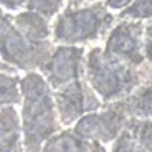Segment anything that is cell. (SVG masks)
<instances>
[{
	"instance_id": "1",
	"label": "cell",
	"mask_w": 152,
	"mask_h": 152,
	"mask_svg": "<svg viewBox=\"0 0 152 152\" xmlns=\"http://www.w3.org/2000/svg\"><path fill=\"white\" fill-rule=\"evenodd\" d=\"M20 93L23 152H40L50 137L61 131L53 89L48 86L42 73L30 71L20 78Z\"/></svg>"
},
{
	"instance_id": "2",
	"label": "cell",
	"mask_w": 152,
	"mask_h": 152,
	"mask_svg": "<svg viewBox=\"0 0 152 152\" xmlns=\"http://www.w3.org/2000/svg\"><path fill=\"white\" fill-rule=\"evenodd\" d=\"M83 78L103 104L121 101L144 83L142 68H132L116 60L101 46L86 50Z\"/></svg>"
},
{
	"instance_id": "3",
	"label": "cell",
	"mask_w": 152,
	"mask_h": 152,
	"mask_svg": "<svg viewBox=\"0 0 152 152\" xmlns=\"http://www.w3.org/2000/svg\"><path fill=\"white\" fill-rule=\"evenodd\" d=\"M116 17L103 2L65 7L53 23V40L61 45L80 46L103 38L114 27Z\"/></svg>"
},
{
	"instance_id": "4",
	"label": "cell",
	"mask_w": 152,
	"mask_h": 152,
	"mask_svg": "<svg viewBox=\"0 0 152 152\" xmlns=\"http://www.w3.org/2000/svg\"><path fill=\"white\" fill-rule=\"evenodd\" d=\"M55 46L50 42L31 43L15 30L13 23L0 35V60L10 68L25 73L40 71Z\"/></svg>"
},
{
	"instance_id": "5",
	"label": "cell",
	"mask_w": 152,
	"mask_h": 152,
	"mask_svg": "<svg viewBox=\"0 0 152 152\" xmlns=\"http://www.w3.org/2000/svg\"><path fill=\"white\" fill-rule=\"evenodd\" d=\"M127 121L129 116L122 103L116 101L109 103L103 111L84 114L71 129L84 141L106 145L122 132V129L127 126Z\"/></svg>"
},
{
	"instance_id": "6",
	"label": "cell",
	"mask_w": 152,
	"mask_h": 152,
	"mask_svg": "<svg viewBox=\"0 0 152 152\" xmlns=\"http://www.w3.org/2000/svg\"><path fill=\"white\" fill-rule=\"evenodd\" d=\"M53 101L58 121L63 129L73 127L84 114L94 113L103 106V101L96 96V93L89 88L84 78L55 89Z\"/></svg>"
},
{
	"instance_id": "7",
	"label": "cell",
	"mask_w": 152,
	"mask_h": 152,
	"mask_svg": "<svg viewBox=\"0 0 152 152\" xmlns=\"http://www.w3.org/2000/svg\"><path fill=\"white\" fill-rule=\"evenodd\" d=\"M104 51L132 68H142L144 58V23L137 20H121L109 30Z\"/></svg>"
},
{
	"instance_id": "8",
	"label": "cell",
	"mask_w": 152,
	"mask_h": 152,
	"mask_svg": "<svg viewBox=\"0 0 152 152\" xmlns=\"http://www.w3.org/2000/svg\"><path fill=\"white\" fill-rule=\"evenodd\" d=\"M84 56H86V48L83 46H55L46 63L42 66L40 73L46 80L48 86L55 91L58 88L66 86L83 78Z\"/></svg>"
},
{
	"instance_id": "9",
	"label": "cell",
	"mask_w": 152,
	"mask_h": 152,
	"mask_svg": "<svg viewBox=\"0 0 152 152\" xmlns=\"http://www.w3.org/2000/svg\"><path fill=\"white\" fill-rule=\"evenodd\" d=\"M0 152H23L22 121L15 106L0 109Z\"/></svg>"
},
{
	"instance_id": "10",
	"label": "cell",
	"mask_w": 152,
	"mask_h": 152,
	"mask_svg": "<svg viewBox=\"0 0 152 152\" xmlns=\"http://www.w3.org/2000/svg\"><path fill=\"white\" fill-rule=\"evenodd\" d=\"M13 27L25 40L31 43H46L51 37V27L46 18L35 12L23 10L13 17Z\"/></svg>"
},
{
	"instance_id": "11",
	"label": "cell",
	"mask_w": 152,
	"mask_h": 152,
	"mask_svg": "<svg viewBox=\"0 0 152 152\" xmlns=\"http://www.w3.org/2000/svg\"><path fill=\"white\" fill-rule=\"evenodd\" d=\"M122 106L129 118L152 121V83H144L129 96L121 99Z\"/></svg>"
},
{
	"instance_id": "12",
	"label": "cell",
	"mask_w": 152,
	"mask_h": 152,
	"mask_svg": "<svg viewBox=\"0 0 152 152\" xmlns=\"http://www.w3.org/2000/svg\"><path fill=\"white\" fill-rule=\"evenodd\" d=\"M89 142L81 139L71 127L61 129L43 144L40 152H88Z\"/></svg>"
},
{
	"instance_id": "13",
	"label": "cell",
	"mask_w": 152,
	"mask_h": 152,
	"mask_svg": "<svg viewBox=\"0 0 152 152\" xmlns=\"http://www.w3.org/2000/svg\"><path fill=\"white\" fill-rule=\"evenodd\" d=\"M15 71H0V109L5 106H15L22 101L20 76Z\"/></svg>"
},
{
	"instance_id": "14",
	"label": "cell",
	"mask_w": 152,
	"mask_h": 152,
	"mask_svg": "<svg viewBox=\"0 0 152 152\" xmlns=\"http://www.w3.org/2000/svg\"><path fill=\"white\" fill-rule=\"evenodd\" d=\"M127 127L132 132L134 139L145 152H152V121L129 118Z\"/></svg>"
},
{
	"instance_id": "15",
	"label": "cell",
	"mask_w": 152,
	"mask_h": 152,
	"mask_svg": "<svg viewBox=\"0 0 152 152\" xmlns=\"http://www.w3.org/2000/svg\"><path fill=\"white\" fill-rule=\"evenodd\" d=\"M65 0H25V8L35 12L43 18H53L63 10Z\"/></svg>"
},
{
	"instance_id": "16",
	"label": "cell",
	"mask_w": 152,
	"mask_h": 152,
	"mask_svg": "<svg viewBox=\"0 0 152 152\" xmlns=\"http://www.w3.org/2000/svg\"><path fill=\"white\" fill-rule=\"evenodd\" d=\"M119 18L122 20H152V0H134L129 7L119 13Z\"/></svg>"
},
{
	"instance_id": "17",
	"label": "cell",
	"mask_w": 152,
	"mask_h": 152,
	"mask_svg": "<svg viewBox=\"0 0 152 152\" xmlns=\"http://www.w3.org/2000/svg\"><path fill=\"white\" fill-rule=\"evenodd\" d=\"M111 144H113L111 145V152H145L141 145L137 144V141L134 139L132 132L129 131L127 126Z\"/></svg>"
},
{
	"instance_id": "18",
	"label": "cell",
	"mask_w": 152,
	"mask_h": 152,
	"mask_svg": "<svg viewBox=\"0 0 152 152\" xmlns=\"http://www.w3.org/2000/svg\"><path fill=\"white\" fill-rule=\"evenodd\" d=\"M144 66L152 68V20L144 27Z\"/></svg>"
},
{
	"instance_id": "19",
	"label": "cell",
	"mask_w": 152,
	"mask_h": 152,
	"mask_svg": "<svg viewBox=\"0 0 152 152\" xmlns=\"http://www.w3.org/2000/svg\"><path fill=\"white\" fill-rule=\"evenodd\" d=\"M106 5L107 10L111 12H122L126 7H129L134 0H101Z\"/></svg>"
},
{
	"instance_id": "20",
	"label": "cell",
	"mask_w": 152,
	"mask_h": 152,
	"mask_svg": "<svg viewBox=\"0 0 152 152\" xmlns=\"http://www.w3.org/2000/svg\"><path fill=\"white\" fill-rule=\"evenodd\" d=\"M25 7V0H0V8L7 12H17Z\"/></svg>"
},
{
	"instance_id": "21",
	"label": "cell",
	"mask_w": 152,
	"mask_h": 152,
	"mask_svg": "<svg viewBox=\"0 0 152 152\" xmlns=\"http://www.w3.org/2000/svg\"><path fill=\"white\" fill-rule=\"evenodd\" d=\"M12 23H13V17H12L7 10L0 8V35L4 33V31L10 27Z\"/></svg>"
},
{
	"instance_id": "22",
	"label": "cell",
	"mask_w": 152,
	"mask_h": 152,
	"mask_svg": "<svg viewBox=\"0 0 152 152\" xmlns=\"http://www.w3.org/2000/svg\"><path fill=\"white\" fill-rule=\"evenodd\" d=\"M88 152H107V151H106V147H104L103 144H98V142H89Z\"/></svg>"
},
{
	"instance_id": "23",
	"label": "cell",
	"mask_w": 152,
	"mask_h": 152,
	"mask_svg": "<svg viewBox=\"0 0 152 152\" xmlns=\"http://www.w3.org/2000/svg\"><path fill=\"white\" fill-rule=\"evenodd\" d=\"M68 2V7H80V5H86L93 0H66Z\"/></svg>"
},
{
	"instance_id": "24",
	"label": "cell",
	"mask_w": 152,
	"mask_h": 152,
	"mask_svg": "<svg viewBox=\"0 0 152 152\" xmlns=\"http://www.w3.org/2000/svg\"><path fill=\"white\" fill-rule=\"evenodd\" d=\"M142 73H144V81H147V83H152V68L142 66Z\"/></svg>"
},
{
	"instance_id": "25",
	"label": "cell",
	"mask_w": 152,
	"mask_h": 152,
	"mask_svg": "<svg viewBox=\"0 0 152 152\" xmlns=\"http://www.w3.org/2000/svg\"><path fill=\"white\" fill-rule=\"evenodd\" d=\"M0 71H15V69H13V68H10L8 65H5L4 61L0 60Z\"/></svg>"
}]
</instances>
